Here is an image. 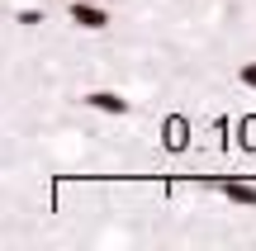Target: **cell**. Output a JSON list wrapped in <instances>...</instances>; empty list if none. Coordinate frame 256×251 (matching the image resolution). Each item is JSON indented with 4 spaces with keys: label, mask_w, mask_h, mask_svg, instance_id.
I'll list each match as a JSON object with an SVG mask.
<instances>
[{
    "label": "cell",
    "mask_w": 256,
    "mask_h": 251,
    "mask_svg": "<svg viewBox=\"0 0 256 251\" xmlns=\"http://www.w3.org/2000/svg\"><path fill=\"white\" fill-rule=\"evenodd\" d=\"M72 24H81V28H110V14H104V5L100 0H72Z\"/></svg>",
    "instance_id": "obj_1"
},
{
    "label": "cell",
    "mask_w": 256,
    "mask_h": 251,
    "mask_svg": "<svg viewBox=\"0 0 256 251\" xmlns=\"http://www.w3.org/2000/svg\"><path fill=\"white\" fill-rule=\"evenodd\" d=\"M81 100L90 104L95 114H114V119H124V114H128V100H124L119 90H90V95H81Z\"/></svg>",
    "instance_id": "obj_2"
},
{
    "label": "cell",
    "mask_w": 256,
    "mask_h": 251,
    "mask_svg": "<svg viewBox=\"0 0 256 251\" xmlns=\"http://www.w3.org/2000/svg\"><path fill=\"white\" fill-rule=\"evenodd\" d=\"M223 199L238 209H256V185L252 180H223Z\"/></svg>",
    "instance_id": "obj_3"
},
{
    "label": "cell",
    "mask_w": 256,
    "mask_h": 251,
    "mask_svg": "<svg viewBox=\"0 0 256 251\" xmlns=\"http://www.w3.org/2000/svg\"><path fill=\"white\" fill-rule=\"evenodd\" d=\"M238 81L247 85V90H256V62H242V71H238Z\"/></svg>",
    "instance_id": "obj_4"
}]
</instances>
